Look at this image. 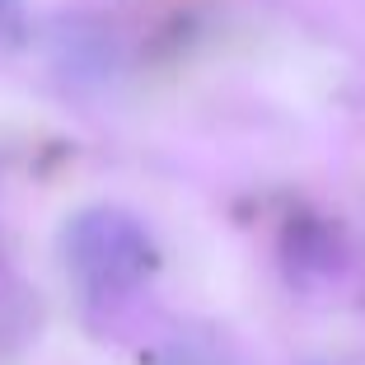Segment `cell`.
<instances>
[{"label":"cell","instance_id":"7a4b0ae2","mask_svg":"<svg viewBox=\"0 0 365 365\" xmlns=\"http://www.w3.org/2000/svg\"><path fill=\"white\" fill-rule=\"evenodd\" d=\"M14 5H19V0H0V19H5V14H14Z\"/></svg>","mask_w":365,"mask_h":365},{"label":"cell","instance_id":"3957f363","mask_svg":"<svg viewBox=\"0 0 365 365\" xmlns=\"http://www.w3.org/2000/svg\"><path fill=\"white\" fill-rule=\"evenodd\" d=\"M182 365H197V361H182Z\"/></svg>","mask_w":365,"mask_h":365},{"label":"cell","instance_id":"6da1fadb","mask_svg":"<svg viewBox=\"0 0 365 365\" xmlns=\"http://www.w3.org/2000/svg\"><path fill=\"white\" fill-rule=\"evenodd\" d=\"M66 258L89 290L118 295L145 281V272L155 267V244L122 206H85L66 225Z\"/></svg>","mask_w":365,"mask_h":365}]
</instances>
